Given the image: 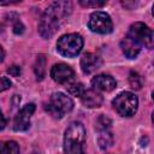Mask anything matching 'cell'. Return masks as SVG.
<instances>
[{"mask_svg": "<svg viewBox=\"0 0 154 154\" xmlns=\"http://www.w3.org/2000/svg\"><path fill=\"white\" fill-rule=\"evenodd\" d=\"M93 89L96 91H112L117 87L116 79L109 75H97L91 79Z\"/></svg>", "mask_w": 154, "mask_h": 154, "instance_id": "cell-10", "label": "cell"}, {"mask_svg": "<svg viewBox=\"0 0 154 154\" xmlns=\"http://www.w3.org/2000/svg\"><path fill=\"white\" fill-rule=\"evenodd\" d=\"M88 26L93 32L96 34H109L113 30V23L111 17L102 11H96L90 14Z\"/></svg>", "mask_w": 154, "mask_h": 154, "instance_id": "cell-7", "label": "cell"}, {"mask_svg": "<svg viewBox=\"0 0 154 154\" xmlns=\"http://www.w3.org/2000/svg\"><path fill=\"white\" fill-rule=\"evenodd\" d=\"M79 4L84 7H101L106 4V1L100 0H79Z\"/></svg>", "mask_w": 154, "mask_h": 154, "instance_id": "cell-20", "label": "cell"}, {"mask_svg": "<svg viewBox=\"0 0 154 154\" xmlns=\"http://www.w3.org/2000/svg\"><path fill=\"white\" fill-rule=\"evenodd\" d=\"M97 142H99V146L101 149H106V148L112 146L113 136L108 130H102V131H100V135L97 137Z\"/></svg>", "mask_w": 154, "mask_h": 154, "instance_id": "cell-15", "label": "cell"}, {"mask_svg": "<svg viewBox=\"0 0 154 154\" xmlns=\"http://www.w3.org/2000/svg\"><path fill=\"white\" fill-rule=\"evenodd\" d=\"M4 58H5V52H4V49H2V47L0 46V63L4 60Z\"/></svg>", "mask_w": 154, "mask_h": 154, "instance_id": "cell-25", "label": "cell"}, {"mask_svg": "<svg viewBox=\"0 0 154 154\" xmlns=\"http://www.w3.org/2000/svg\"><path fill=\"white\" fill-rule=\"evenodd\" d=\"M5 126H6V119H5L4 114H2V112L0 111V130H2Z\"/></svg>", "mask_w": 154, "mask_h": 154, "instance_id": "cell-24", "label": "cell"}, {"mask_svg": "<svg viewBox=\"0 0 154 154\" xmlns=\"http://www.w3.org/2000/svg\"><path fill=\"white\" fill-rule=\"evenodd\" d=\"M111 124H112L111 119H109L108 117H106V116L101 114V116L97 118V120H96V129H97L99 131L108 130V128L111 126Z\"/></svg>", "mask_w": 154, "mask_h": 154, "instance_id": "cell-18", "label": "cell"}, {"mask_svg": "<svg viewBox=\"0 0 154 154\" xmlns=\"http://www.w3.org/2000/svg\"><path fill=\"white\" fill-rule=\"evenodd\" d=\"M7 72H8L11 76H13V77H18V76L20 75V69H19V66L13 65V66H11V67L7 69Z\"/></svg>", "mask_w": 154, "mask_h": 154, "instance_id": "cell-22", "label": "cell"}, {"mask_svg": "<svg viewBox=\"0 0 154 154\" xmlns=\"http://www.w3.org/2000/svg\"><path fill=\"white\" fill-rule=\"evenodd\" d=\"M81 101L85 107L95 108L102 105L103 97L99 91L94 89H89V90H84V93L81 95Z\"/></svg>", "mask_w": 154, "mask_h": 154, "instance_id": "cell-12", "label": "cell"}, {"mask_svg": "<svg viewBox=\"0 0 154 154\" xmlns=\"http://www.w3.org/2000/svg\"><path fill=\"white\" fill-rule=\"evenodd\" d=\"M35 112V103H26L14 117L13 129L16 131H25L30 126V118Z\"/></svg>", "mask_w": 154, "mask_h": 154, "instance_id": "cell-8", "label": "cell"}, {"mask_svg": "<svg viewBox=\"0 0 154 154\" xmlns=\"http://www.w3.org/2000/svg\"><path fill=\"white\" fill-rule=\"evenodd\" d=\"M126 36L129 38H131L132 41H135L141 47L144 46L148 49L153 48V45H154L153 31L148 25H146L142 22H136V23L131 24Z\"/></svg>", "mask_w": 154, "mask_h": 154, "instance_id": "cell-5", "label": "cell"}, {"mask_svg": "<svg viewBox=\"0 0 154 154\" xmlns=\"http://www.w3.org/2000/svg\"><path fill=\"white\" fill-rule=\"evenodd\" d=\"M120 47H122V49H123V53H124L128 58H130V59L136 58V57L138 55L140 51H141V46L137 45V43H136L135 41H132L131 38H129L128 36H125V37L122 40Z\"/></svg>", "mask_w": 154, "mask_h": 154, "instance_id": "cell-13", "label": "cell"}, {"mask_svg": "<svg viewBox=\"0 0 154 154\" xmlns=\"http://www.w3.org/2000/svg\"><path fill=\"white\" fill-rule=\"evenodd\" d=\"M57 48L59 53L64 57L67 58H73L83 48V38L78 34H66L63 35L58 42H57Z\"/></svg>", "mask_w": 154, "mask_h": 154, "instance_id": "cell-6", "label": "cell"}, {"mask_svg": "<svg viewBox=\"0 0 154 154\" xmlns=\"http://www.w3.org/2000/svg\"><path fill=\"white\" fill-rule=\"evenodd\" d=\"M75 72L66 64H55L51 70V77L59 84L69 83L73 79Z\"/></svg>", "mask_w": 154, "mask_h": 154, "instance_id": "cell-9", "label": "cell"}, {"mask_svg": "<svg viewBox=\"0 0 154 154\" xmlns=\"http://www.w3.org/2000/svg\"><path fill=\"white\" fill-rule=\"evenodd\" d=\"M11 81L7 78V77H4V76H0V91H4V90H7L10 87H11Z\"/></svg>", "mask_w": 154, "mask_h": 154, "instance_id": "cell-21", "label": "cell"}, {"mask_svg": "<svg viewBox=\"0 0 154 154\" xmlns=\"http://www.w3.org/2000/svg\"><path fill=\"white\" fill-rule=\"evenodd\" d=\"M23 30H24L23 24L20 23V20H17V22H16V24L13 25V31H14V34H22V32H23Z\"/></svg>", "mask_w": 154, "mask_h": 154, "instance_id": "cell-23", "label": "cell"}, {"mask_svg": "<svg viewBox=\"0 0 154 154\" xmlns=\"http://www.w3.org/2000/svg\"><path fill=\"white\" fill-rule=\"evenodd\" d=\"M112 105L118 114L123 117H131L137 111L138 99L131 91H123L113 99Z\"/></svg>", "mask_w": 154, "mask_h": 154, "instance_id": "cell-4", "label": "cell"}, {"mask_svg": "<svg viewBox=\"0 0 154 154\" xmlns=\"http://www.w3.org/2000/svg\"><path fill=\"white\" fill-rule=\"evenodd\" d=\"M72 10V4L70 1H55L51 4L43 12L40 23L38 32L43 38L52 37L63 20L70 14Z\"/></svg>", "mask_w": 154, "mask_h": 154, "instance_id": "cell-1", "label": "cell"}, {"mask_svg": "<svg viewBox=\"0 0 154 154\" xmlns=\"http://www.w3.org/2000/svg\"><path fill=\"white\" fill-rule=\"evenodd\" d=\"M73 108V101L70 96L65 95L64 93H53L49 102L45 106V109L57 119L64 117V114L71 112Z\"/></svg>", "mask_w": 154, "mask_h": 154, "instance_id": "cell-3", "label": "cell"}, {"mask_svg": "<svg viewBox=\"0 0 154 154\" xmlns=\"http://www.w3.org/2000/svg\"><path fill=\"white\" fill-rule=\"evenodd\" d=\"M129 84H130V87L132 89H136V90L141 89V87H142V78H141V76L137 72L131 71L130 75H129Z\"/></svg>", "mask_w": 154, "mask_h": 154, "instance_id": "cell-17", "label": "cell"}, {"mask_svg": "<svg viewBox=\"0 0 154 154\" xmlns=\"http://www.w3.org/2000/svg\"><path fill=\"white\" fill-rule=\"evenodd\" d=\"M85 150V129L82 123L72 122L64 135L65 154H84Z\"/></svg>", "mask_w": 154, "mask_h": 154, "instance_id": "cell-2", "label": "cell"}, {"mask_svg": "<svg viewBox=\"0 0 154 154\" xmlns=\"http://www.w3.org/2000/svg\"><path fill=\"white\" fill-rule=\"evenodd\" d=\"M101 66V59L93 53H85L81 58V69L83 73L89 75L94 71H96Z\"/></svg>", "mask_w": 154, "mask_h": 154, "instance_id": "cell-11", "label": "cell"}, {"mask_svg": "<svg viewBox=\"0 0 154 154\" xmlns=\"http://www.w3.org/2000/svg\"><path fill=\"white\" fill-rule=\"evenodd\" d=\"M45 65H46V59H45V57L41 54V55H38L37 57V59H36V63H35V75H36V77H37V79H42L43 78V76H45Z\"/></svg>", "mask_w": 154, "mask_h": 154, "instance_id": "cell-16", "label": "cell"}, {"mask_svg": "<svg viewBox=\"0 0 154 154\" xmlns=\"http://www.w3.org/2000/svg\"><path fill=\"white\" fill-rule=\"evenodd\" d=\"M0 154H19V146L14 141H5L0 143Z\"/></svg>", "mask_w": 154, "mask_h": 154, "instance_id": "cell-14", "label": "cell"}, {"mask_svg": "<svg viewBox=\"0 0 154 154\" xmlns=\"http://www.w3.org/2000/svg\"><path fill=\"white\" fill-rule=\"evenodd\" d=\"M66 89H67L69 94H71L72 96H79V97H81V95H82V94L84 93V90H85L82 83L70 84L69 87H66Z\"/></svg>", "mask_w": 154, "mask_h": 154, "instance_id": "cell-19", "label": "cell"}]
</instances>
